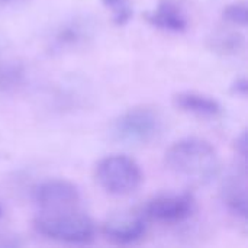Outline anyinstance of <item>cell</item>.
Returning <instances> with one entry per match:
<instances>
[{
    "mask_svg": "<svg viewBox=\"0 0 248 248\" xmlns=\"http://www.w3.org/2000/svg\"><path fill=\"white\" fill-rule=\"evenodd\" d=\"M25 77V68L20 62H7L0 65V90L17 87Z\"/></svg>",
    "mask_w": 248,
    "mask_h": 248,
    "instance_id": "cell-13",
    "label": "cell"
},
{
    "mask_svg": "<svg viewBox=\"0 0 248 248\" xmlns=\"http://www.w3.org/2000/svg\"><path fill=\"white\" fill-rule=\"evenodd\" d=\"M167 169L179 179L205 186L221 171V161L214 145L201 138H183L174 142L164 157Z\"/></svg>",
    "mask_w": 248,
    "mask_h": 248,
    "instance_id": "cell-1",
    "label": "cell"
},
{
    "mask_svg": "<svg viewBox=\"0 0 248 248\" xmlns=\"http://www.w3.org/2000/svg\"><path fill=\"white\" fill-rule=\"evenodd\" d=\"M222 16L225 20H228L232 25L246 26V23H247V6L244 1L231 3L224 9Z\"/></svg>",
    "mask_w": 248,
    "mask_h": 248,
    "instance_id": "cell-15",
    "label": "cell"
},
{
    "mask_svg": "<svg viewBox=\"0 0 248 248\" xmlns=\"http://www.w3.org/2000/svg\"><path fill=\"white\" fill-rule=\"evenodd\" d=\"M235 144H237V151L240 153V155H241L243 158H246V154H247V135H246V132H243V134L237 138Z\"/></svg>",
    "mask_w": 248,
    "mask_h": 248,
    "instance_id": "cell-16",
    "label": "cell"
},
{
    "mask_svg": "<svg viewBox=\"0 0 248 248\" xmlns=\"http://www.w3.org/2000/svg\"><path fill=\"white\" fill-rule=\"evenodd\" d=\"M234 92L237 94H241V96H246L247 94V80L243 77V78H238L234 84Z\"/></svg>",
    "mask_w": 248,
    "mask_h": 248,
    "instance_id": "cell-17",
    "label": "cell"
},
{
    "mask_svg": "<svg viewBox=\"0 0 248 248\" xmlns=\"http://www.w3.org/2000/svg\"><path fill=\"white\" fill-rule=\"evenodd\" d=\"M163 118L158 110L140 106L122 113L112 125V138L124 145H147L163 131Z\"/></svg>",
    "mask_w": 248,
    "mask_h": 248,
    "instance_id": "cell-3",
    "label": "cell"
},
{
    "mask_svg": "<svg viewBox=\"0 0 248 248\" xmlns=\"http://www.w3.org/2000/svg\"><path fill=\"white\" fill-rule=\"evenodd\" d=\"M33 227L41 235L67 244H86L94 238V224L80 208L41 211Z\"/></svg>",
    "mask_w": 248,
    "mask_h": 248,
    "instance_id": "cell-2",
    "label": "cell"
},
{
    "mask_svg": "<svg viewBox=\"0 0 248 248\" xmlns=\"http://www.w3.org/2000/svg\"><path fill=\"white\" fill-rule=\"evenodd\" d=\"M196 203L190 193L158 195L148 201L144 209L147 219L163 224H179L189 219L195 212Z\"/></svg>",
    "mask_w": 248,
    "mask_h": 248,
    "instance_id": "cell-5",
    "label": "cell"
},
{
    "mask_svg": "<svg viewBox=\"0 0 248 248\" xmlns=\"http://www.w3.org/2000/svg\"><path fill=\"white\" fill-rule=\"evenodd\" d=\"M32 198L41 211H64L78 208L80 192L67 180L52 179L36 185L32 190Z\"/></svg>",
    "mask_w": 248,
    "mask_h": 248,
    "instance_id": "cell-6",
    "label": "cell"
},
{
    "mask_svg": "<svg viewBox=\"0 0 248 248\" xmlns=\"http://www.w3.org/2000/svg\"><path fill=\"white\" fill-rule=\"evenodd\" d=\"M1 212H3V211H1V205H0V217H1Z\"/></svg>",
    "mask_w": 248,
    "mask_h": 248,
    "instance_id": "cell-18",
    "label": "cell"
},
{
    "mask_svg": "<svg viewBox=\"0 0 248 248\" xmlns=\"http://www.w3.org/2000/svg\"><path fill=\"white\" fill-rule=\"evenodd\" d=\"M93 35V25L84 17H73L62 23L51 39V49L57 52L76 49L84 45Z\"/></svg>",
    "mask_w": 248,
    "mask_h": 248,
    "instance_id": "cell-8",
    "label": "cell"
},
{
    "mask_svg": "<svg viewBox=\"0 0 248 248\" xmlns=\"http://www.w3.org/2000/svg\"><path fill=\"white\" fill-rule=\"evenodd\" d=\"M102 230L109 240L118 244H131L144 237L147 231V217L137 211L118 212L105 221Z\"/></svg>",
    "mask_w": 248,
    "mask_h": 248,
    "instance_id": "cell-7",
    "label": "cell"
},
{
    "mask_svg": "<svg viewBox=\"0 0 248 248\" xmlns=\"http://www.w3.org/2000/svg\"><path fill=\"white\" fill-rule=\"evenodd\" d=\"M211 48L221 54H238L244 48V36L235 32H221L211 39Z\"/></svg>",
    "mask_w": 248,
    "mask_h": 248,
    "instance_id": "cell-12",
    "label": "cell"
},
{
    "mask_svg": "<svg viewBox=\"0 0 248 248\" xmlns=\"http://www.w3.org/2000/svg\"><path fill=\"white\" fill-rule=\"evenodd\" d=\"M174 105L183 112L201 116V118H217L222 113L221 103L209 96L195 93V92H182L174 96Z\"/></svg>",
    "mask_w": 248,
    "mask_h": 248,
    "instance_id": "cell-10",
    "label": "cell"
},
{
    "mask_svg": "<svg viewBox=\"0 0 248 248\" xmlns=\"http://www.w3.org/2000/svg\"><path fill=\"white\" fill-rule=\"evenodd\" d=\"M102 4L106 9H110L112 19L116 26H124L132 17V4L131 0H102Z\"/></svg>",
    "mask_w": 248,
    "mask_h": 248,
    "instance_id": "cell-14",
    "label": "cell"
},
{
    "mask_svg": "<svg viewBox=\"0 0 248 248\" xmlns=\"http://www.w3.org/2000/svg\"><path fill=\"white\" fill-rule=\"evenodd\" d=\"M145 19L151 26L167 32L179 33L187 29V19L173 0H161L154 10L145 13Z\"/></svg>",
    "mask_w": 248,
    "mask_h": 248,
    "instance_id": "cell-9",
    "label": "cell"
},
{
    "mask_svg": "<svg viewBox=\"0 0 248 248\" xmlns=\"http://www.w3.org/2000/svg\"><path fill=\"white\" fill-rule=\"evenodd\" d=\"M221 196L227 208L241 219L247 218V183L246 171L227 177L222 185Z\"/></svg>",
    "mask_w": 248,
    "mask_h": 248,
    "instance_id": "cell-11",
    "label": "cell"
},
{
    "mask_svg": "<svg viewBox=\"0 0 248 248\" xmlns=\"http://www.w3.org/2000/svg\"><path fill=\"white\" fill-rule=\"evenodd\" d=\"M97 185L109 195L126 196L134 193L142 183L140 166L129 157L113 154L102 158L94 170Z\"/></svg>",
    "mask_w": 248,
    "mask_h": 248,
    "instance_id": "cell-4",
    "label": "cell"
},
{
    "mask_svg": "<svg viewBox=\"0 0 248 248\" xmlns=\"http://www.w3.org/2000/svg\"><path fill=\"white\" fill-rule=\"evenodd\" d=\"M0 1H9V0H0Z\"/></svg>",
    "mask_w": 248,
    "mask_h": 248,
    "instance_id": "cell-19",
    "label": "cell"
}]
</instances>
